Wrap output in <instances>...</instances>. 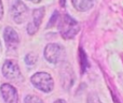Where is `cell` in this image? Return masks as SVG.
<instances>
[{
	"label": "cell",
	"mask_w": 123,
	"mask_h": 103,
	"mask_svg": "<svg viewBox=\"0 0 123 103\" xmlns=\"http://www.w3.org/2000/svg\"><path fill=\"white\" fill-rule=\"evenodd\" d=\"M58 30L64 39H72L80 30V26L72 17L65 14L58 23Z\"/></svg>",
	"instance_id": "obj_1"
},
{
	"label": "cell",
	"mask_w": 123,
	"mask_h": 103,
	"mask_svg": "<svg viewBox=\"0 0 123 103\" xmlns=\"http://www.w3.org/2000/svg\"><path fill=\"white\" fill-rule=\"evenodd\" d=\"M30 81L36 88H38L39 90L43 91V92H50L54 87V82L51 75L45 72H38V73L34 74Z\"/></svg>",
	"instance_id": "obj_2"
},
{
	"label": "cell",
	"mask_w": 123,
	"mask_h": 103,
	"mask_svg": "<svg viewBox=\"0 0 123 103\" xmlns=\"http://www.w3.org/2000/svg\"><path fill=\"white\" fill-rule=\"evenodd\" d=\"M11 16L16 24H22L28 16V8L22 0H14L11 4Z\"/></svg>",
	"instance_id": "obj_3"
},
{
	"label": "cell",
	"mask_w": 123,
	"mask_h": 103,
	"mask_svg": "<svg viewBox=\"0 0 123 103\" xmlns=\"http://www.w3.org/2000/svg\"><path fill=\"white\" fill-rule=\"evenodd\" d=\"M65 49L58 43H51L48 44L44 49V57L49 62L57 63L64 58Z\"/></svg>",
	"instance_id": "obj_4"
},
{
	"label": "cell",
	"mask_w": 123,
	"mask_h": 103,
	"mask_svg": "<svg viewBox=\"0 0 123 103\" xmlns=\"http://www.w3.org/2000/svg\"><path fill=\"white\" fill-rule=\"evenodd\" d=\"M2 74L8 80L16 81L17 78L21 77V70L15 61L8 59L4 61L3 65H2Z\"/></svg>",
	"instance_id": "obj_5"
},
{
	"label": "cell",
	"mask_w": 123,
	"mask_h": 103,
	"mask_svg": "<svg viewBox=\"0 0 123 103\" xmlns=\"http://www.w3.org/2000/svg\"><path fill=\"white\" fill-rule=\"evenodd\" d=\"M3 39L9 51H15L17 49V46L19 44V37L12 27L8 26V27L4 28Z\"/></svg>",
	"instance_id": "obj_6"
},
{
	"label": "cell",
	"mask_w": 123,
	"mask_h": 103,
	"mask_svg": "<svg viewBox=\"0 0 123 103\" xmlns=\"http://www.w3.org/2000/svg\"><path fill=\"white\" fill-rule=\"evenodd\" d=\"M0 93L6 103H17L18 102V95L15 87L10 84H2L0 86Z\"/></svg>",
	"instance_id": "obj_7"
},
{
	"label": "cell",
	"mask_w": 123,
	"mask_h": 103,
	"mask_svg": "<svg viewBox=\"0 0 123 103\" xmlns=\"http://www.w3.org/2000/svg\"><path fill=\"white\" fill-rule=\"evenodd\" d=\"M43 15H44V8L35 9L32 11V18L27 26V32L29 34H34L38 31L39 26H40L41 22H42Z\"/></svg>",
	"instance_id": "obj_8"
},
{
	"label": "cell",
	"mask_w": 123,
	"mask_h": 103,
	"mask_svg": "<svg viewBox=\"0 0 123 103\" xmlns=\"http://www.w3.org/2000/svg\"><path fill=\"white\" fill-rule=\"evenodd\" d=\"M61 80L64 88H69L74 82V74L71 70V67L69 65H64L61 68Z\"/></svg>",
	"instance_id": "obj_9"
},
{
	"label": "cell",
	"mask_w": 123,
	"mask_h": 103,
	"mask_svg": "<svg viewBox=\"0 0 123 103\" xmlns=\"http://www.w3.org/2000/svg\"><path fill=\"white\" fill-rule=\"evenodd\" d=\"M72 5L78 11H87L93 8L95 0H71Z\"/></svg>",
	"instance_id": "obj_10"
},
{
	"label": "cell",
	"mask_w": 123,
	"mask_h": 103,
	"mask_svg": "<svg viewBox=\"0 0 123 103\" xmlns=\"http://www.w3.org/2000/svg\"><path fill=\"white\" fill-rule=\"evenodd\" d=\"M79 56H80V67H81V73H84L86 71V69L90 67L89 61H87L86 55H85L84 51L82 49H80V53H79Z\"/></svg>",
	"instance_id": "obj_11"
},
{
	"label": "cell",
	"mask_w": 123,
	"mask_h": 103,
	"mask_svg": "<svg viewBox=\"0 0 123 103\" xmlns=\"http://www.w3.org/2000/svg\"><path fill=\"white\" fill-rule=\"evenodd\" d=\"M37 60H38V57H37V55H35L34 53H29V54H27L25 56V62H26V65H35V63L37 62Z\"/></svg>",
	"instance_id": "obj_12"
},
{
	"label": "cell",
	"mask_w": 123,
	"mask_h": 103,
	"mask_svg": "<svg viewBox=\"0 0 123 103\" xmlns=\"http://www.w3.org/2000/svg\"><path fill=\"white\" fill-rule=\"evenodd\" d=\"M24 103H43V101L39 97L34 95H28L24 99Z\"/></svg>",
	"instance_id": "obj_13"
},
{
	"label": "cell",
	"mask_w": 123,
	"mask_h": 103,
	"mask_svg": "<svg viewBox=\"0 0 123 103\" xmlns=\"http://www.w3.org/2000/svg\"><path fill=\"white\" fill-rule=\"evenodd\" d=\"M87 103H102V101L96 95H90L87 97Z\"/></svg>",
	"instance_id": "obj_14"
},
{
	"label": "cell",
	"mask_w": 123,
	"mask_h": 103,
	"mask_svg": "<svg viewBox=\"0 0 123 103\" xmlns=\"http://www.w3.org/2000/svg\"><path fill=\"white\" fill-rule=\"evenodd\" d=\"M57 16H58V12H57V11H55V12L53 13V15H52V18H51V21H50L48 27H52V25L55 23V19H57Z\"/></svg>",
	"instance_id": "obj_15"
},
{
	"label": "cell",
	"mask_w": 123,
	"mask_h": 103,
	"mask_svg": "<svg viewBox=\"0 0 123 103\" xmlns=\"http://www.w3.org/2000/svg\"><path fill=\"white\" fill-rule=\"evenodd\" d=\"M3 17V4H2V1L0 0V21Z\"/></svg>",
	"instance_id": "obj_16"
},
{
	"label": "cell",
	"mask_w": 123,
	"mask_h": 103,
	"mask_svg": "<svg viewBox=\"0 0 123 103\" xmlns=\"http://www.w3.org/2000/svg\"><path fill=\"white\" fill-rule=\"evenodd\" d=\"M60 2H61V5L64 6L65 5V3H66V0H60Z\"/></svg>",
	"instance_id": "obj_17"
},
{
	"label": "cell",
	"mask_w": 123,
	"mask_h": 103,
	"mask_svg": "<svg viewBox=\"0 0 123 103\" xmlns=\"http://www.w3.org/2000/svg\"><path fill=\"white\" fill-rule=\"evenodd\" d=\"M54 103H66V102L64 101V100H57V101H55Z\"/></svg>",
	"instance_id": "obj_18"
},
{
	"label": "cell",
	"mask_w": 123,
	"mask_h": 103,
	"mask_svg": "<svg viewBox=\"0 0 123 103\" xmlns=\"http://www.w3.org/2000/svg\"><path fill=\"white\" fill-rule=\"evenodd\" d=\"M28 1H31V2H35V3H38V2H40L41 0H28Z\"/></svg>",
	"instance_id": "obj_19"
},
{
	"label": "cell",
	"mask_w": 123,
	"mask_h": 103,
	"mask_svg": "<svg viewBox=\"0 0 123 103\" xmlns=\"http://www.w3.org/2000/svg\"><path fill=\"white\" fill-rule=\"evenodd\" d=\"M1 51H2V45H1V41H0V54H1Z\"/></svg>",
	"instance_id": "obj_20"
}]
</instances>
